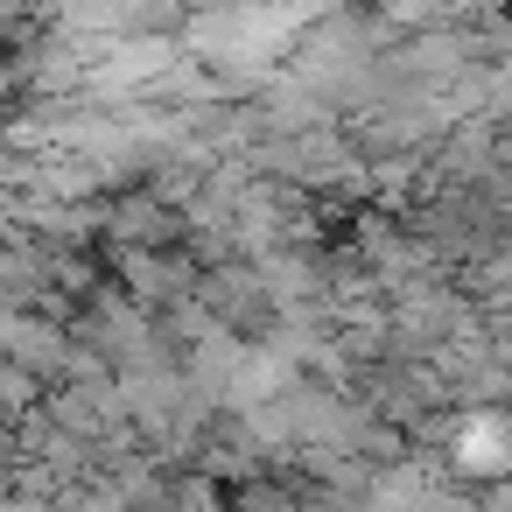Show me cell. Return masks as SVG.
<instances>
[{
  "mask_svg": "<svg viewBox=\"0 0 512 512\" xmlns=\"http://www.w3.org/2000/svg\"><path fill=\"white\" fill-rule=\"evenodd\" d=\"M8 344H15V365H29V372H71V337L57 330V323H36V316H22L15 309V323H8Z\"/></svg>",
  "mask_w": 512,
  "mask_h": 512,
  "instance_id": "1",
  "label": "cell"
}]
</instances>
